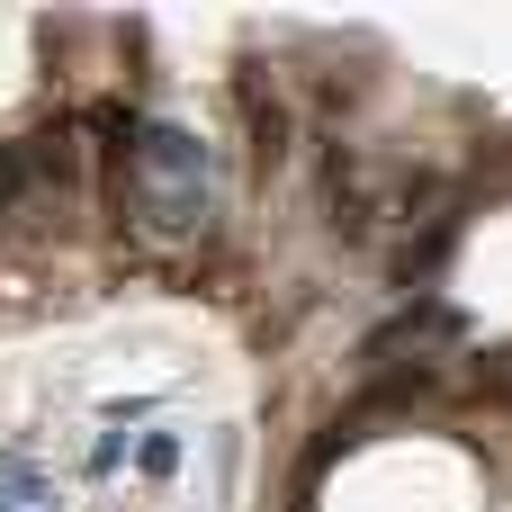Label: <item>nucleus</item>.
I'll return each instance as SVG.
<instances>
[{
	"mask_svg": "<svg viewBox=\"0 0 512 512\" xmlns=\"http://www.w3.org/2000/svg\"><path fill=\"white\" fill-rule=\"evenodd\" d=\"M126 162H135V207H144V225H153L162 243H207V225H216V153H207L189 126L153 117Z\"/></svg>",
	"mask_w": 512,
	"mask_h": 512,
	"instance_id": "obj_1",
	"label": "nucleus"
},
{
	"mask_svg": "<svg viewBox=\"0 0 512 512\" xmlns=\"http://www.w3.org/2000/svg\"><path fill=\"white\" fill-rule=\"evenodd\" d=\"M27 171H36V153H27V144H0V216L18 207V189H27Z\"/></svg>",
	"mask_w": 512,
	"mask_h": 512,
	"instance_id": "obj_3",
	"label": "nucleus"
},
{
	"mask_svg": "<svg viewBox=\"0 0 512 512\" xmlns=\"http://www.w3.org/2000/svg\"><path fill=\"white\" fill-rule=\"evenodd\" d=\"M45 504H54V495H45V477H36L27 459H9V450H0V512H45Z\"/></svg>",
	"mask_w": 512,
	"mask_h": 512,
	"instance_id": "obj_2",
	"label": "nucleus"
},
{
	"mask_svg": "<svg viewBox=\"0 0 512 512\" xmlns=\"http://www.w3.org/2000/svg\"><path fill=\"white\" fill-rule=\"evenodd\" d=\"M135 468H144V477H171V468H180V441H171V432H144Z\"/></svg>",
	"mask_w": 512,
	"mask_h": 512,
	"instance_id": "obj_4",
	"label": "nucleus"
},
{
	"mask_svg": "<svg viewBox=\"0 0 512 512\" xmlns=\"http://www.w3.org/2000/svg\"><path fill=\"white\" fill-rule=\"evenodd\" d=\"M45 512H63V504H45Z\"/></svg>",
	"mask_w": 512,
	"mask_h": 512,
	"instance_id": "obj_5",
	"label": "nucleus"
}]
</instances>
